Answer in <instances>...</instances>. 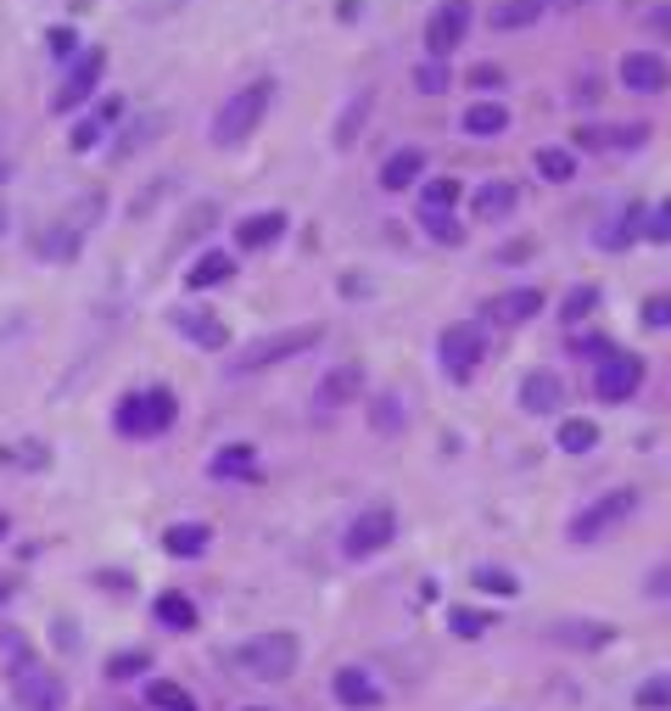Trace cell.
Returning a JSON list of instances; mask_svg holds the SVG:
<instances>
[{"label": "cell", "mask_w": 671, "mask_h": 711, "mask_svg": "<svg viewBox=\"0 0 671 711\" xmlns=\"http://www.w3.org/2000/svg\"><path fill=\"white\" fill-rule=\"evenodd\" d=\"M560 404H565V382L554 370H532L520 382V409L526 415H560Z\"/></svg>", "instance_id": "16"}, {"label": "cell", "mask_w": 671, "mask_h": 711, "mask_svg": "<svg viewBox=\"0 0 671 711\" xmlns=\"http://www.w3.org/2000/svg\"><path fill=\"white\" fill-rule=\"evenodd\" d=\"M543 12H549V0H498V7H493V28H498V34H509V28H532Z\"/></svg>", "instance_id": "29"}, {"label": "cell", "mask_w": 671, "mask_h": 711, "mask_svg": "<svg viewBox=\"0 0 671 711\" xmlns=\"http://www.w3.org/2000/svg\"><path fill=\"white\" fill-rule=\"evenodd\" d=\"M319 342H325V325L274 330V337H258V342H247L242 353H235V359H229V375H258V370H269V364H285V359H297V353L319 348Z\"/></svg>", "instance_id": "3"}, {"label": "cell", "mask_w": 671, "mask_h": 711, "mask_svg": "<svg viewBox=\"0 0 671 711\" xmlns=\"http://www.w3.org/2000/svg\"><path fill=\"white\" fill-rule=\"evenodd\" d=\"M174 330L185 342H197V348H229V325L219 319V314H208V308H174Z\"/></svg>", "instance_id": "14"}, {"label": "cell", "mask_w": 671, "mask_h": 711, "mask_svg": "<svg viewBox=\"0 0 671 711\" xmlns=\"http://www.w3.org/2000/svg\"><path fill=\"white\" fill-rule=\"evenodd\" d=\"M102 73H107V51H102V45H84V51L73 57V68H68V79L57 84L51 113H73V107H84V102L95 96V84H102Z\"/></svg>", "instance_id": "8"}, {"label": "cell", "mask_w": 671, "mask_h": 711, "mask_svg": "<svg viewBox=\"0 0 671 711\" xmlns=\"http://www.w3.org/2000/svg\"><path fill=\"white\" fill-rule=\"evenodd\" d=\"M280 235H285V213H252V219H242V224H235V242H242L247 253H258V247H269V242H280Z\"/></svg>", "instance_id": "26"}, {"label": "cell", "mask_w": 671, "mask_h": 711, "mask_svg": "<svg viewBox=\"0 0 671 711\" xmlns=\"http://www.w3.org/2000/svg\"><path fill=\"white\" fill-rule=\"evenodd\" d=\"M369 102H375L369 90H358V96L348 102V113L336 118V152H348L353 140H358V129H364V118H369Z\"/></svg>", "instance_id": "32"}, {"label": "cell", "mask_w": 671, "mask_h": 711, "mask_svg": "<svg viewBox=\"0 0 671 711\" xmlns=\"http://www.w3.org/2000/svg\"><path fill=\"white\" fill-rule=\"evenodd\" d=\"M7 594H12V583H7V578H0V599H7Z\"/></svg>", "instance_id": "58"}, {"label": "cell", "mask_w": 671, "mask_h": 711, "mask_svg": "<svg viewBox=\"0 0 671 711\" xmlns=\"http://www.w3.org/2000/svg\"><path fill=\"white\" fill-rule=\"evenodd\" d=\"M45 45H51V51H57V57H79V34H73L68 23H57L51 34H45Z\"/></svg>", "instance_id": "47"}, {"label": "cell", "mask_w": 671, "mask_h": 711, "mask_svg": "<svg viewBox=\"0 0 671 711\" xmlns=\"http://www.w3.org/2000/svg\"><path fill=\"white\" fill-rule=\"evenodd\" d=\"M414 90H425V96H443V90H448V68H443V62H420V68H414Z\"/></svg>", "instance_id": "44"}, {"label": "cell", "mask_w": 671, "mask_h": 711, "mask_svg": "<svg viewBox=\"0 0 671 711\" xmlns=\"http://www.w3.org/2000/svg\"><path fill=\"white\" fill-rule=\"evenodd\" d=\"M538 174H543V179H554V185H565L570 174H577V158L560 152V147H538Z\"/></svg>", "instance_id": "38"}, {"label": "cell", "mask_w": 671, "mask_h": 711, "mask_svg": "<svg viewBox=\"0 0 671 711\" xmlns=\"http://www.w3.org/2000/svg\"><path fill=\"white\" fill-rule=\"evenodd\" d=\"M269 102H274V84L269 79H252V84H242L235 96L213 113V147H247V140L258 135V124H263V113H269Z\"/></svg>", "instance_id": "2"}, {"label": "cell", "mask_w": 671, "mask_h": 711, "mask_svg": "<svg viewBox=\"0 0 671 711\" xmlns=\"http://www.w3.org/2000/svg\"><path fill=\"white\" fill-rule=\"evenodd\" d=\"M12 695H17V706L23 711H62V700H68V689H62V678L57 673H45L39 661H28V667H12Z\"/></svg>", "instance_id": "11"}, {"label": "cell", "mask_w": 671, "mask_h": 711, "mask_svg": "<svg viewBox=\"0 0 671 711\" xmlns=\"http://www.w3.org/2000/svg\"><path fill=\"white\" fill-rule=\"evenodd\" d=\"M163 129H168V118H163V113H146V118H134V124H129V129H123V135L113 140V163H129V158H134L140 147H146V140H157Z\"/></svg>", "instance_id": "25"}, {"label": "cell", "mask_w": 671, "mask_h": 711, "mask_svg": "<svg viewBox=\"0 0 671 711\" xmlns=\"http://www.w3.org/2000/svg\"><path fill=\"white\" fill-rule=\"evenodd\" d=\"M470 0H443L437 12H431V23H425V51H431V62H443V57H454L459 51V39L470 34Z\"/></svg>", "instance_id": "10"}, {"label": "cell", "mask_w": 671, "mask_h": 711, "mask_svg": "<svg viewBox=\"0 0 671 711\" xmlns=\"http://www.w3.org/2000/svg\"><path fill=\"white\" fill-rule=\"evenodd\" d=\"M644 23H649L655 34H666V39H671V7H649V18H644Z\"/></svg>", "instance_id": "52"}, {"label": "cell", "mask_w": 671, "mask_h": 711, "mask_svg": "<svg viewBox=\"0 0 671 711\" xmlns=\"http://www.w3.org/2000/svg\"><path fill=\"white\" fill-rule=\"evenodd\" d=\"M599 443V426L593 420H560V448L565 454H588Z\"/></svg>", "instance_id": "35"}, {"label": "cell", "mask_w": 671, "mask_h": 711, "mask_svg": "<svg viewBox=\"0 0 671 711\" xmlns=\"http://www.w3.org/2000/svg\"><path fill=\"white\" fill-rule=\"evenodd\" d=\"M470 84H475V90H498V84H504V68H470Z\"/></svg>", "instance_id": "51"}, {"label": "cell", "mask_w": 671, "mask_h": 711, "mask_svg": "<svg viewBox=\"0 0 671 711\" xmlns=\"http://www.w3.org/2000/svg\"><path fill=\"white\" fill-rule=\"evenodd\" d=\"M208 470L219 482H247V477H258V454H252V443H224Z\"/></svg>", "instance_id": "22"}, {"label": "cell", "mask_w": 671, "mask_h": 711, "mask_svg": "<svg viewBox=\"0 0 671 711\" xmlns=\"http://www.w3.org/2000/svg\"><path fill=\"white\" fill-rule=\"evenodd\" d=\"M549 7H560V12H577V7H588V0H549Z\"/></svg>", "instance_id": "55"}, {"label": "cell", "mask_w": 671, "mask_h": 711, "mask_svg": "<svg viewBox=\"0 0 671 711\" xmlns=\"http://www.w3.org/2000/svg\"><path fill=\"white\" fill-rule=\"evenodd\" d=\"M644 213H649L644 202H627V208H621L610 224H599V230H593V242H599L604 253H627V247L638 242V235H644Z\"/></svg>", "instance_id": "17"}, {"label": "cell", "mask_w": 671, "mask_h": 711, "mask_svg": "<svg viewBox=\"0 0 671 711\" xmlns=\"http://www.w3.org/2000/svg\"><path fill=\"white\" fill-rule=\"evenodd\" d=\"M7 533H12V521H7V515H0V538H7Z\"/></svg>", "instance_id": "56"}, {"label": "cell", "mask_w": 671, "mask_h": 711, "mask_svg": "<svg viewBox=\"0 0 671 711\" xmlns=\"http://www.w3.org/2000/svg\"><path fill=\"white\" fill-rule=\"evenodd\" d=\"M621 84L638 90V96H660V90L671 84V68L655 51H627V57H621Z\"/></svg>", "instance_id": "12"}, {"label": "cell", "mask_w": 671, "mask_h": 711, "mask_svg": "<svg viewBox=\"0 0 671 711\" xmlns=\"http://www.w3.org/2000/svg\"><path fill=\"white\" fill-rule=\"evenodd\" d=\"M420 174H425V152L403 147V152H392L387 163H380V191H409Z\"/></svg>", "instance_id": "23"}, {"label": "cell", "mask_w": 671, "mask_h": 711, "mask_svg": "<svg viewBox=\"0 0 671 711\" xmlns=\"http://www.w3.org/2000/svg\"><path fill=\"white\" fill-rule=\"evenodd\" d=\"M297 661H303L297 633H258V639H247L242 650H235V667L252 673V678H263V684L292 678V673H297Z\"/></svg>", "instance_id": "4"}, {"label": "cell", "mask_w": 671, "mask_h": 711, "mask_svg": "<svg viewBox=\"0 0 671 711\" xmlns=\"http://www.w3.org/2000/svg\"><path fill=\"white\" fill-rule=\"evenodd\" d=\"M247 711H263V706H247Z\"/></svg>", "instance_id": "60"}, {"label": "cell", "mask_w": 671, "mask_h": 711, "mask_svg": "<svg viewBox=\"0 0 671 711\" xmlns=\"http://www.w3.org/2000/svg\"><path fill=\"white\" fill-rule=\"evenodd\" d=\"M470 583H475V588H487V594H520V583H515L509 572H498V566H475Z\"/></svg>", "instance_id": "43"}, {"label": "cell", "mask_w": 671, "mask_h": 711, "mask_svg": "<svg viewBox=\"0 0 671 711\" xmlns=\"http://www.w3.org/2000/svg\"><path fill=\"white\" fill-rule=\"evenodd\" d=\"M638 387H644V359H638V353H621V348H610V353L599 359L593 393H599L604 404H627Z\"/></svg>", "instance_id": "9"}, {"label": "cell", "mask_w": 671, "mask_h": 711, "mask_svg": "<svg viewBox=\"0 0 671 711\" xmlns=\"http://www.w3.org/2000/svg\"><path fill=\"white\" fill-rule=\"evenodd\" d=\"M392 538H398V510H392V504H369V510L353 515L342 549H348V560H369V555L387 549Z\"/></svg>", "instance_id": "7"}, {"label": "cell", "mask_w": 671, "mask_h": 711, "mask_svg": "<svg viewBox=\"0 0 671 711\" xmlns=\"http://www.w3.org/2000/svg\"><path fill=\"white\" fill-rule=\"evenodd\" d=\"M437 359H443V370H448V382H470L475 370H482V359H487V337H482V325H470V319H459V325H448L443 337H437Z\"/></svg>", "instance_id": "5"}, {"label": "cell", "mask_w": 671, "mask_h": 711, "mask_svg": "<svg viewBox=\"0 0 671 711\" xmlns=\"http://www.w3.org/2000/svg\"><path fill=\"white\" fill-rule=\"evenodd\" d=\"M582 147H644L649 140V124H627V129H599V124H582L577 129Z\"/></svg>", "instance_id": "30"}, {"label": "cell", "mask_w": 671, "mask_h": 711, "mask_svg": "<svg viewBox=\"0 0 671 711\" xmlns=\"http://www.w3.org/2000/svg\"><path fill=\"white\" fill-rule=\"evenodd\" d=\"M464 191H459V179H425V191H420V208L425 213H454V202H459Z\"/></svg>", "instance_id": "34"}, {"label": "cell", "mask_w": 671, "mask_h": 711, "mask_svg": "<svg viewBox=\"0 0 671 711\" xmlns=\"http://www.w3.org/2000/svg\"><path fill=\"white\" fill-rule=\"evenodd\" d=\"M577 353H610V342H599V337H577Z\"/></svg>", "instance_id": "54"}, {"label": "cell", "mask_w": 671, "mask_h": 711, "mask_svg": "<svg viewBox=\"0 0 671 711\" xmlns=\"http://www.w3.org/2000/svg\"><path fill=\"white\" fill-rule=\"evenodd\" d=\"M644 325L666 330V325H671V298H649V303H644Z\"/></svg>", "instance_id": "48"}, {"label": "cell", "mask_w": 671, "mask_h": 711, "mask_svg": "<svg viewBox=\"0 0 671 711\" xmlns=\"http://www.w3.org/2000/svg\"><path fill=\"white\" fill-rule=\"evenodd\" d=\"M174 420H179V398H174L168 387H134V393H123V398H118V409H113L118 438H129V443L163 438Z\"/></svg>", "instance_id": "1"}, {"label": "cell", "mask_w": 671, "mask_h": 711, "mask_svg": "<svg viewBox=\"0 0 671 711\" xmlns=\"http://www.w3.org/2000/svg\"><path fill=\"white\" fill-rule=\"evenodd\" d=\"M79 247H84V230L79 224H51V230H39V242H34V253L45 258V264H73L79 258Z\"/></svg>", "instance_id": "21"}, {"label": "cell", "mask_w": 671, "mask_h": 711, "mask_svg": "<svg viewBox=\"0 0 671 711\" xmlns=\"http://www.w3.org/2000/svg\"><path fill=\"white\" fill-rule=\"evenodd\" d=\"M459 129H464V135H475V140H493V135H504V129H509V107H504V102H475V107H464Z\"/></svg>", "instance_id": "24"}, {"label": "cell", "mask_w": 671, "mask_h": 711, "mask_svg": "<svg viewBox=\"0 0 671 711\" xmlns=\"http://www.w3.org/2000/svg\"><path fill=\"white\" fill-rule=\"evenodd\" d=\"M515 208H520V191H515V185H509V179H487V185H482V191H475V197H470V213H475V219H487V224H498V219H509Z\"/></svg>", "instance_id": "19"}, {"label": "cell", "mask_w": 671, "mask_h": 711, "mask_svg": "<svg viewBox=\"0 0 671 711\" xmlns=\"http://www.w3.org/2000/svg\"><path fill=\"white\" fill-rule=\"evenodd\" d=\"M229 275H235V258H229V253H202L197 264L185 269V287H190V292H202V287H224Z\"/></svg>", "instance_id": "28"}, {"label": "cell", "mask_w": 671, "mask_h": 711, "mask_svg": "<svg viewBox=\"0 0 671 711\" xmlns=\"http://www.w3.org/2000/svg\"><path fill=\"white\" fill-rule=\"evenodd\" d=\"M420 230L437 235L443 247H459V242H464V224H459L454 213H425V208H420Z\"/></svg>", "instance_id": "37"}, {"label": "cell", "mask_w": 671, "mask_h": 711, "mask_svg": "<svg viewBox=\"0 0 671 711\" xmlns=\"http://www.w3.org/2000/svg\"><path fill=\"white\" fill-rule=\"evenodd\" d=\"M666 235H671V197L655 213H644V242H666Z\"/></svg>", "instance_id": "46"}, {"label": "cell", "mask_w": 671, "mask_h": 711, "mask_svg": "<svg viewBox=\"0 0 671 711\" xmlns=\"http://www.w3.org/2000/svg\"><path fill=\"white\" fill-rule=\"evenodd\" d=\"M146 700H152L157 711H197V695H190L185 684H174V678H157V684H146Z\"/></svg>", "instance_id": "33"}, {"label": "cell", "mask_w": 671, "mask_h": 711, "mask_svg": "<svg viewBox=\"0 0 671 711\" xmlns=\"http://www.w3.org/2000/svg\"><path fill=\"white\" fill-rule=\"evenodd\" d=\"M330 695L342 700V706H353V711H369V706H380V684H375L364 667H336V678H330Z\"/></svg>", "instance_id": "18"}, {"label": "cell", "mask_w": 671, "mask_h": 711, "mask_svg": "<svg viewBox=\"0 0 671 711\" xmlns=\"http://www.w3.org/2000/svg\"><path fill=\"white\" fill-rule=\"evenodd\" d=\"M369 426H375V432H403V409H398V398H392V393L369 404Z\"/></svg>", "instance_id": "42"}, {"label": "cell", "mask_w": 671, "mask_h": 711, "mask_svg": "<svg viewBox=\"0 0 671 711\" xmlns=\"http://www.w3.org/2000/svg\"><path fill=\"white\" fill-rule=\"evenodd\" d=\"M90 118H95V124H102V129H118V118H123V96H107V102H102V107H95Z\"/></svg>", "instance_id": "49"}, {"label": "cell", "mask_w": 671, "mask_h": 711, "mask_svg": "<svg viewBox=\"0 0 671 711\" xmlns=\"http://www.w3.org/2000/svg\"><path fill=\"white\" fill-rule=\"evenodd\" d=\"M549 639L565 650H604V644H615V628L588 622V616H560V622H549Z\"/></svg>", "instance_id": "13"}, {"label": "cell", "mask_w": 671, "mask_h": 711, "mask_svg": "<svg viewBox=\"0 0 671 711\" xmlns=\"http://www.w3.org/2000/svg\"><path fill=\"white\" fill-rule=\"evenodd\" d=\"M102 135H107L102 124H95V118H84V124L73 129V152H90V147H95V140H102Z\"/></svg>", "instance_id": "50"}, {"label": "cell", "mask_w": 671, "mask_h": 711, "mask_svg": "<svg viewBox=\"0 0 671 711\" xmlns=\"http://www.w3.org/2000/svg\"><path fill=\"white\" fill-rule=\"evenodd\" d=\"M152 610H157V622H163V628H174V633L197 628V605H190L185 594H174V588H168V594H157V599H152Z\"/></svg>", "instance_id": "31"}, {"label": "cell", "mask_w": 671, "mask_h": 711, "mask_svg": "<svg viewBox=\"0 0 671 711\" xmlns=\"http://www.w3.org/2000/svg\"><path fill=\"white\" fill-rule=\"evenodd\" d=\"M146 667H152V650H123V655H113V661H107V678H113V684H123V678H140Z\"/></svg>", "instance_id": "39"}, {"label": "cell", "mask_w": 671, "mask_h": 711, "mask_svg": "<svg viewBox=\"0 0 671 711\" xmlns=\"http://www.w3.org/2000/svg\"><path fill=\"white\" fill-rule=\"evenodd\" d=\"M0 465H23V470H45V465H51V448H45V443H12V448H0Z\"/></svg>", "instance_id": "36"}, {"label": "cell", "mask_w": 671, "mask_h": 711, "mask_svg": "<svg viewBox=\"0 0 671 711\" xmlns=\"http://www.w3.org/2000/svg\"><path fill=\"white\" fill-rule=\"evenodd\" d=\"M358 393H364V370H358V364H336L325 382H319V393H314V415L342 409V404H353Z\"/></svg>", "instance_id": "15"}, {"label": "cell", "mask_w": 671, "mask_h": 711, "mask_svg": "<svg viewBox=\"0 0 671 711\" xmlns=\"http://www.w3.org/2000/svg\"><path fill=\"white\" fill-rule=\"evenodd\" d=\"M526 253H532V242H515V247H498V264H520Z\"/></svg>", "instance_id": "53"}, {"label": "cell", "mask_w": 671, "mask_h": 711, "mask_svg": "<svg viewBox=\"0 0 671 711\" xmlns=\"http://www.w3.org/2000/svg\"><path fill=\"white\" fill-rule=\"evenodd\" d=\"M208 544H213V527H202V521H179V527L163 533V549H168L174 560H197Z\"/></svg>", "instance_id": "27"}, {"label": "cell", "mask_w": 671, "mask_h": 711, "mask_svg": "<svg viewBox=\"0 0 671 711\" xmlns=\"http://www.w3.org/2000/svg\"><path fill=\"white\" fill-rule=\"evenodd\" d=\"M638 510V488H615V493H604V499H593L577 521H570V538L577 544H599L604 533H615L621 521H627Z\"/></svg>", "instance_id": "6"}, {"label": "cell", "mask_w": 671, "mask_h": 711, "mask_svg": "<svg viewBox=\"0 0 671 711\" xmlns=\"http://www.w3.org/2000/svg\"><path fill=\"white\" fill-rule=\"evenodd\" d=\"M0 230H7V213H0Z\"/></svg>", "instance_id": "59"}, {"label": "cell", "mask_w": 671, "mask_h": 711, "mask_svg": "<svg viewBox=\"0 0 671 711\" xmlns=\"http://www.w3.org/2000/svg\"><path fill=\"white\" fill-rule=\"evenodd\" d=\"M538 314H543V292H532V287L504 292V298L487 303V319H493V325H526V319H538Z\"/></svg>", "instance_id": "20"}, {"label": "cell", "mask_w": 671, "mask_h": 711, "mask_svg": "<svg viewBox=\"0 0 671 711\" xmlns=\"http://www.w3.org/2000/svg\"><path fill=\"white\" fill-rule=\"evenodd\" d=\"M448 628H454L459 639H482V633H487V610L459 605V610H448Z\"/></svg>", "instance_id": "41"}, {"label": "cell", "mask_w": 671, "mask_h": 711, "mask_svg": "<svg viewBox=\"0 0 671 711\" xmlns=\"http://www.w3.org/2000/svg\"><path fill=\"white\" fill-rule=\"evenodd\" d=\"M7 174H12V163H0V185H7Z\"/></svg>", "instance_id": "57"}, {"label": "cell", "mask_w": 671, "mask_h": 711, "mask_svg": "<svg viewBox=\"0 0 671 711\" xmlns=\"http://www.w3.org/2000/svg\"><path fill=\"white\" fill-rule=\"evenodd\" d=\"M638 706H644V711H649V706H655V711H671V678H649V684L638 689Z\"/></svg>", "instance_id": "45"}, {"label": "cell", "mask_w": 671, "mask_h": 711, "mask_svg": "<svg viewBox=\"0 0 671 711\" xmlns=\"http://www.w3.org/2000/svg\"><path fill=\"white\" fill-rule=\"evenodd\" d=\"M599 308V287H577L565 303H560V325H577V319H588Z\"/></svg>", "instance_id": "40"}]
</instances>
